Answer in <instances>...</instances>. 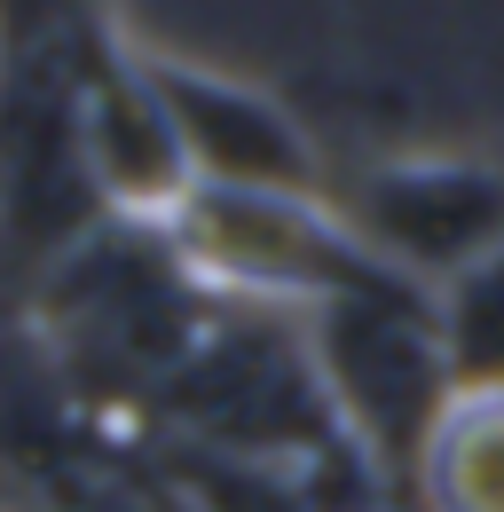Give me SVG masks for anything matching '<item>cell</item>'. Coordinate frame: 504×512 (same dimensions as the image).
Here are the masks:
<instances>
[{
    "label": "cell",
    "mask_w": 504,
    "mask_h": 512,
    "mask_svg": "<svg viewBox=\"0 0 504 512\" xmlns=\"http://www.w3.org/2000/svg\"><path fill=\"white\" fill-rule=\"evenodd\" d=\"M158 237L197 284L292 323L323 300H347V292L410 284L355 237V221L339 213L331 190L300 197V190H213V182H197L166 213Z\"/></svg>",
    "instance_id": "cell-1"
},
{
    "label": "cell",
    "mask_w": 504,
    "mask_h": 512,
    "mask_svg": "<svg viewBox=\"0 0 504 512\" xmlns=\"http://www.w3.org/2000/svg\"><path fill=\"white\" fill-rule=\"evenodd\" d=\"M315 386L339 418V434L363 449V465L378 473V489L402 505V473L426 442L434 410L449 402V347H441L434 292L418 284H378V292H347L300 316Z\"/></svg>",
    "instance_id": "cell-2"
},
{
    "label": "cell",
    "mask_w": 504,
    "mask_h": 512,
    "mask_svg": "<svg viewBox=\"0 0 504 512\" xmlns=\"http://www.w3.org/2000/svg\"><path fill=\"white\" fill-rule=\"evenodd\" d=\"M71 103H79V166H87L103 221L166 229V213L197 190V174H189L182 134H174V111L150 79V48L119 40L103 16H87Z\"/></svg>",
    "instance_id": "cell-3"
},
{
    "label": "cell",
    "mask_w": 504,
    "mask_h": 512,
    "mask_svg": "<svg viewBox=\"0 0 504 512\" xmlns=\"http://www.w3.org/2000/svg\"><path fill=\"white\" fill-rule=\"evenodd\" d=\"M331 197L355 221V237L418 292H441L449 276H465L481 253L504 245V166L465 150L378 158L371 174H355V190Z\"/></svg>",
    "instance_id": "cell-4"
},
{
    "label": "cell",
    "mask_w": 504,
    "mask_h": 512,
    "mask_svg": "<svg viewBox=\"0 0 504 512\" xmlns=\"http://www.w3.org/2000/svg\"><path fill=\"white\" fill-rule=\"evenodd\" d=\"M150 79L174 111V134H182L197 182H213V190H300V197L331 190L308 127L268 87H245V79L205 64H174V56H150Z\"/></svg>",
    "instance_id": "cell-5"
},
{
    "label": "cell",
    "mask_w": 504,
    "mask_h": 512,
    "mask_svg": "<svg viewBox=\"0 0 504 512\" xmlns=\"http://www.w3.org/2000/svg\"><path fill=\"white\" fill-rule=\"evenodd\" d=\"M402 512H504V386H449L402 473Z\"/></svg>",
    "instance_id": "cell-6"
},
{
    "label": "cell",
    "mask_w": 504,
    "mask_h": 512,
    "mask_svg": "<svg viewBox=\"0 0 504 512\" xmlns=\"http://www.w3.org/2000/svg\"><path fill=\"white\" fill-rule=\"evenodd\" d=\"M434 316H441V347H449L457 386H504V245L441 284Z\"/></svg>",
    "instance_id": "cell-7"
},
{
    "label": "cell",
    "mask_w": 504,
    "mask_h": 512,
    "mask_svg": "<svg viewBox=\"0 0 504 512\" xmlns=\"http://www.w3.org/2000/svg\"><path fill=\"white\" fill-rule=\"evenodd\" d=\"M40 8H56V0H0V24H16V16H40Z\"/></svg>",
    "instance_id": "cell-8"
}]
</instances>
